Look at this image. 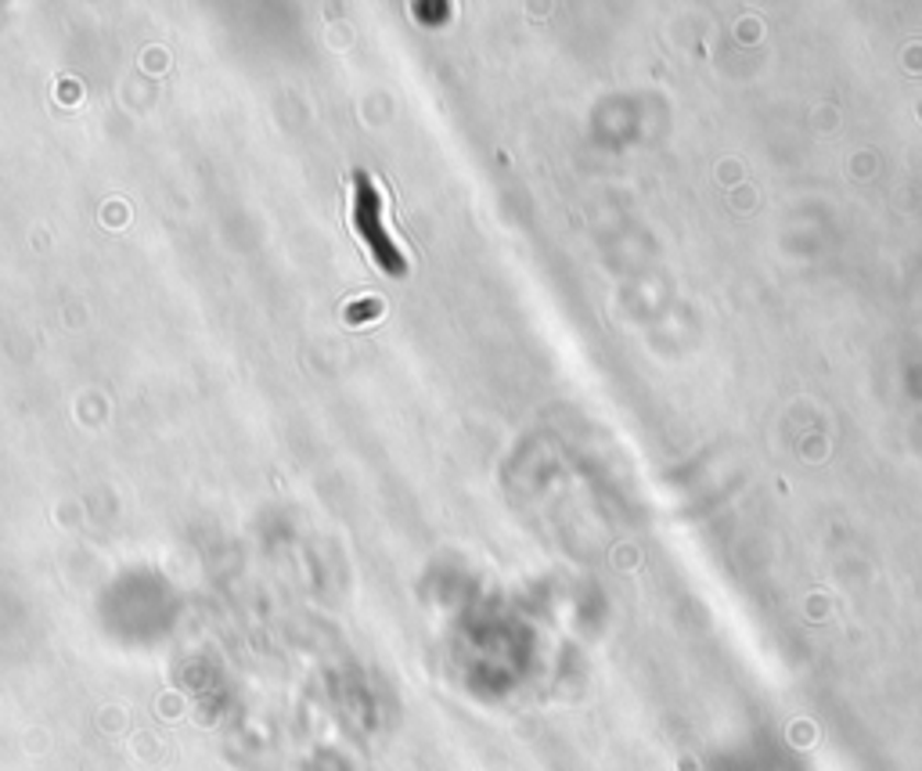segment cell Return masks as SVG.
Here are the masks:
<instances>
[{"label":"cell","mask_w":922,"mask_h":771,"mask_svg":"<svg viewBox=\"0 0 922 771\" xmlns=\"http://www.w3.org/2000/svg\"><path fill=\"white\" fill-rule=\"evenodd\" d=\"M357 224L360 231L368 234V242L375 245V253H379V260L386 267H393L400 271V260L393 253V242H386L382 234H379V199H375V191L360 180V195H357Z\"/></svg>","instance_id":"1"}]
</instances>
